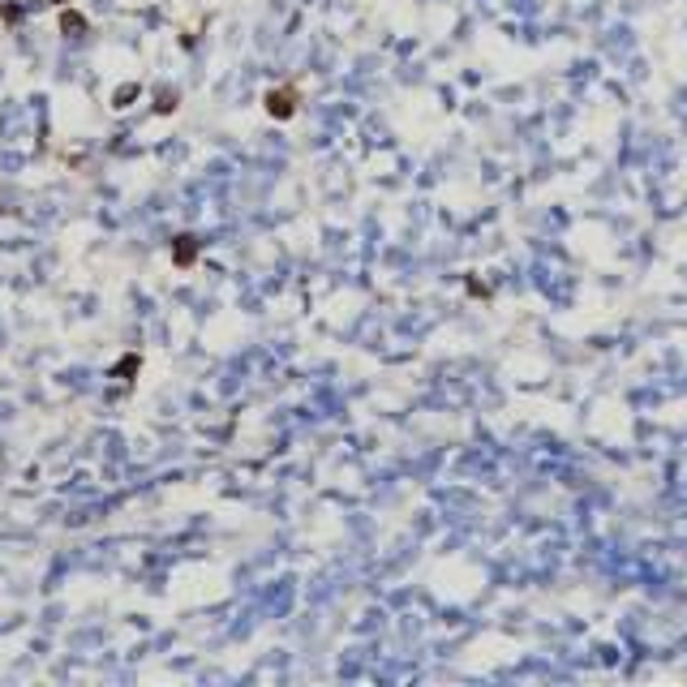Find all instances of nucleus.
Here are the masks:
<instances>
[{"label":"nucleus","mask_w":687,"mask_h":687,"mask_svg":"<svg viewBox=\"0 0 687 687\" xmlns=\"http://www.w3.org/2000/svg\"><path fill=\"white\" fill-rule=\"evenodd\" d=\"M193 258H198V241H193V237H177L172 262H177V267H193Z\"/></svg>","instance_id":"f03ea898"},{"label":"nucleus","mask_w":687,"mask_h":687,"mask_svg":"<svg viewBox=\"0 0 687 687\" xmlns=\"http://www.w3.org/2000/svg\"><path fill=\"white\" fill-rule=\"evenodd\" d=\"M61 30L78 39V35H86V18H82L78 9H65V13H61Z\"/></svg>","instance_id":"7ed1b4c3"},{"label":"nucleus","mask_w":687,"mask_h":687,"mask_svg":"<svg viewBox=\"0 0 687 687\" xmlns=\"http://www.w3.org/2000/svg\"><path fill=\"white\" fill-rule=\"evenodd\" d=\"M155 108H160V112H172V108H177V95H172V90H160V103H155Z\"/></svg>","instance_id":"423d86ee"},{"label":"nucleus","mask_w":687,"mask_h":687,"mask_svg":"<svg viewBox=\"0 0 687 687\" xmlns=\"http://www.w3.org/2000/svg\"><path fill=\"white\" fill-rule=\"evenodd\" d=\"M52 5H69V0H52Z\"/></svg>","instance_id":"0eeeda50"},{"label":"nucleus","mask_w":687,"mask_h":687,"mask_svg":"<svg viewBox=\"0 0 687 687\" xmlns=\"http://www.w3.org/2000/svg\"><path fill=\"white\" fill-rule=\"evenodd\" d=\"M133 99H138V82H125V86H117V95H112L117 108H129Z\"/></svg>","instance_id":"20e7f679"},{"label":"nucleus","mask_w":687,"mask_h":687,"mask_svg":"<svg viewBox=\"0 0 687 687\" xmlns=\"http://www.w3.org/2000/svg\"><path fill=\"white\" fill-rule=\"evenodd\" d=\"M297 90L292 86H280V90H267V112L275 117V121H288L292 112H297Z\"/></svg>","instance_id":"f257e3e1"},{"label":"nucleus","mask_w":687,"mask_h":687,"mask_svg":"<svg viewBox=\"0 0 687 687\" xmlns=\"http://www.w3.org/2000/svg\"><path fill=\"white\" fill-rule=\"evenodd\" d=\"M138 365H142V357H138V352H129V357H125V361H121V365L112 369V374H117V378H129V374H133Z\"/></svg>","instance_id":"39448f33"}]
</instances>
